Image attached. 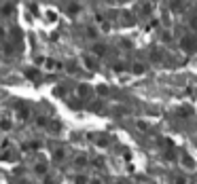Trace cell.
Segmentation results:
<instances>
[{
	"label": "cell",
	"mask_w": 197,
	"mask_h": 184,
	"mask_svg": "<svg viewBox=\"0 0 197 184\" xmlns=\"http://www.w3.org/2000/svg\"><path fill=\"white\" fill-rule=\"evenodd\" d=\"M83 64H85V68H89V70H97V64H95V59H93V57H85V59H83Z\"/></svg>",
	"instance_id": "obj_1"
},
{
	"label": "cell",
	"mask_w": 197,
	"mask_h": 184,
	"mask_svg": "<svg viewBox=\"0 0 197 184\" xmlns=\"http://www.w3.org/2000/svg\"><path fill=\"white\" fill-rule=\"evenodd\" d=\"M0 129H4V131H8V129H13V123L8 121V119H2V121H0Z\"/></svg>",
	"instance_id": "obj_2"
},
{
	"label": "cell",
	"mask_w": 197,
	"mask_h": 184,
	"mask_svg": "<svg viewBox=\"0 0 197 184\" xmlns=\"http://www.w3.org/2000/svg\"><path fill=\"white\" fill-rule=\"evenodd\" d=\"M34 171L36 173H47V163H36L34 165Z\"/></svg>",
	"instance_id": "obj_3"
},
{
	"label": "cell",
	"mask_w": 197,
	"mask_h": 184,
	"mask_svg": "<svg viewBox=\"0 0 197 184\" xmlns=\"http://www.w3.org/2000/svg\"><path fill=\"white\" fill-rule=\"evenodd\" d=\"M74 163L78 165V167H85V165H87V157H85V155H78Z\"/></svg>",
	"instance_id": "obj_4"
},
{
	"label": "cell",
	"mask_w": 197,
	"mask_h": 184,
	"mask_svg": "<svg viewBox=\"0 0 197 184\" xmlns=\"http://www.w3.org/2000/svg\"><path fill=\"white\" fill-rule=\"evenodd\" d=\"M131 72L142 74V72H144V66H142V64H133V66H131Z\"/></svg>",
	"instance_id": "obj_5"
},
{
	"label": "cell",
	"mask_w": 197,
	"mask_h": 184,
	"mask_svg": "<svg viewBox=\"0 0 197 184\" xmlns=\"http://www.w3.org/2000/svg\"><path fill=\"white\" fill-rule=\"evenodd\" d=\"M89 91H91V89H89L87 85H80V87H78V95H83V98H85V95H89Z\"/></svg>",
	"instance_id": "obj_6"
},
{
	"label": "cell",
	"mask_w": 197,
	"mask_h": 184,
	"mask_svg": "<svg viewBox=\"0 0 197 184\" xmlns=\"http://www.w3.org/2000/svg\"><path fill=\"white\" fill-rule=\"evenodd\" d=\"M53 93H55L57 98H64V95H66V89H64V87H55V89H53Z\"/></svg>",
	"instance_id": "obj_7"
},
{
	"label": "cell",
	"mask_w": 197,
	"mask_h": 184,
	"mask_svg": "<svg viewBox=\"0 0 197 184\" xmlns=\"http://www.w3.org/2000/svg\"><path fill=\"white\" fill-rule=\"evenodd\" d=\"M93 51H95L97 55H104V53H106V47H104V45H95V47H93Z\"/></svg>",
	"instance_id": "obj_8"
},
{
	"label": "cell",
	"mask_w": 197,
	"mask_h": 184,
	"mask_svg": "<svg viewBox=\"0 0 197 184\" xmlns=\"http://www.w3.org/2000/svg\"><path fill=\"white\" fill-rule=\"evenodd\" d=\"M17 117H19L21 121H25V119L30 117V112H28V110H19V112H17Z\"/></svg>",
	"instance_id": "obj_9"
},
{
	"label": "cell",
	"mask_w": 197,
	"mask_h": 184,
	"mask_svg": "<svg viewBox=\"0 0 197 184\" xmlns=\"http://www.w3.org/2000/svg\"><path fill=\"white\" fill-rule=\"evenodd\" d=\"M74 184H87V176H76V178H74Z\"/></svg>",
	"instance_id": "obj_10"
},
{
	"label": "cell",
	"mask_w": 197,
	"mask_h": 184,
	"mask_svg": "<svg viewBox=\"0 0 197 184\" xmlns=\"http://www.w3.org/2000/svg\"><path fill=\"white\" fill-rule=\"evenodd\" d=\"M184 47H186V51H193V49H195V45H193V40H191V38H186V40H184Z\"/></svg>",
	"instance_id": "obj_11"
},
{
	"label": "cell",
	"mask_w": 197,
	"mask_h": 184,
	"mask_svg": "<svg viewBox=\"0 0 197 184\" xmlns=\"http://www.w3.org/2000/svg\"><path fill=\"white\" fill-rule=\"evenodd\" d=\"M47 123H49V121L44 119V117H38V119H36V125H38V127H44Z\"/></svg>",
	"instance_id": "obj_12"
},
{
	"label": "cell",
	"mask_w": 197,
	"mask_h": 184,
	"mask_svg": "<svg viewBox=\"0 0 197 184\" xmlns=\"http://www.w3.org/2000/svg\"><path fill=\"white\" fill-rule=\"evenodd\" d=\"M64 155H66V152L61 150V148H57V150L53 152V157H55V159H64Z\"/></svg>",
	"instance_id": "obj_13"
},
{
	"label": "cell",
	"mask_w": 197,
	"mask_h": 184,
	"mask_svg": "<svg viewBox=\"0 0 197 184\" xmlns=\"http://www.w3.org/2000/svg\"><path fill=\"white\" fill-rule=\"evenodd\" d=\"M180 114L182 117H189L191 114V108H180Z\"/></svg>",
	"instance_id": "obj_14"
},
{
	"label": "cell",
	"mask_w": 197,
	"mask_h": 184,
	"mask_svg": "<svg viewBox=\"0 0 197 184\" xmlns=\"http://www.w3.org/2000/svg\"><path fill=\"white\" fill-rule=\"evenodd\" d=\"M138 129L140 131H146V123L144 121H138Z\"/></svg>",
	"instance_id": "obj_15"
},
{
	"label": "cell",
	"mask_w": 197,
	"mask_h": 184,
	"mask_svg": "<svg viewBox=\"0 0 197 184\" xmlns=\"http://www.w3.org/2000/svg\"><path fill=\"white\" fill-rule=\"evenodd\" d=\"M93 165H95V167H104V159H95Z\"/></svg>",
	"instance_id": "obj_16"
},
{
	"label": "cell",
	"mask_w": 197,
	"mask_h": 184,
	"mask_svg": "<svg viewBox=\"0 0 197 184\" xmlns=\"http://www.w3.org/2000/svg\"><path fill=\"white\" fill-rule=\"evenodd\" d=\"M8 146H11V142H8V140H2V144H0V148L4 150V148H8Z\"/></svg>",
	"instance_id": "obj_17"
},
{
	"label": "cell",
	"mask_w": 197,
	"mask_h": 184,
	"mask_svg": "<svg viewBox=\"0 0 197 184\" xmlns=\"http://www.w3.org/2000/svg\"><path fill=\"white\" fill-rule=\"evenodd\" d=\"M174 184H186V180H184V178H178V180H176Z\"/></svg>",
	"instance_id": "obj_18"
},
{
	"label": "cell",
	"mask_w": 197,
	"mask_h": 184,
	"mask_svg": "<svg viewBox=\"0 0 197 184\" xmlns=\"http://www.w3.org/2000/svg\"><path fill=\"white\" fill-rule=\"evenodd\" d=\"M93 184H102V182H93Z\"/></svg>",
	"instance_id": "obj_19"
}]
</instances>
